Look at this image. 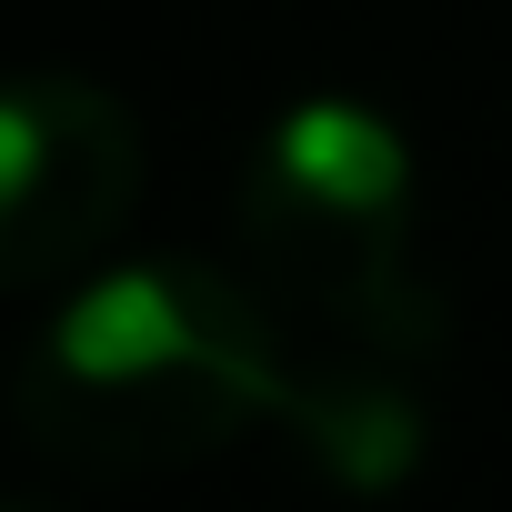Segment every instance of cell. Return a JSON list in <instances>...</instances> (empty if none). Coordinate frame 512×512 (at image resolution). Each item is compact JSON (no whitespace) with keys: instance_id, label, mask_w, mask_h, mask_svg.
Wrapping results in <instances>:
<instances>
[{"instance_id":"cell-1","label":"cell","mask_w":512,"mask_h":512,"mask_svg":"<svg viewBox=\"0 0 512 512\" xmlns=\"http://www.w3.org/2000/svg\"><path fill=\"white\" fill-rule=\"evenodd\" d=\"M292 352L272 302L161 251V262H101L61 292L51 332L11 372V422L41 462L81 482H151L231 452L251 422H282Z\"/></svg>"},{"instance_id":"cell-2","label":"cell","mask_w":512,"mask_h":512,"mask_svg":"<svg viewBox=\"0 0 512 512\" xmlns=\"http://www.w3.org/2000/svg\"><path fill=\"white\" fill-rule=\"evenodd\" d=\"M241 241L332 332H382L432 352L442 312L412 272V141L342 91L272 111L241 151Z\"/></svg>"},{"instance_id":"cell-3","label":"cell","mask_w":512,"mask_h":512,"mask_svg":"<svg viewBox=\"0 0 512 512\" xmlns=\"http://www.w3.org/2000/svg\"><path fill=\"white\" fill-rule=\"evenodd\" d=\"M141 121L81 71H21L0 91V282L51 292L101 272V251L141 211Z\"/></svg>"},{"instance_id":"cell-4","label":"cell","mask_w":512,"mask_h":512,"mask_svg":"<svg viewBox=\"0 0 512 512\" xmlns=\"http://www.w3.org/2000/svg\"><path fill=\"white\" fill-rule=\"evenodd\" d=\"M422 352L382 342V332H342L322 362H292L282 392V432L302 442V462L342 492H392L422 442H432V402H422Z\"/></svg>"}]
</instances>
